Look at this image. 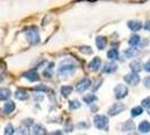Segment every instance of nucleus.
Instances as JSON below:
<instances>
[{"label": "nucleus", "instance_id": "f257e3e1", "mask_svg": "<svg viewBox=\"0 0 150 135\" xmlns=\"http://www.w3.org/2000/svg\"><path fill=\"white\" fill-rule=\"evenodd\" d=\"M76 70H77V65H76L71 60L67 59V60L61 61L58 72H59V75H60L64 77V78H67V77H70V75H74V73L76 72Z\"/></svg>", "mask_w": 150, "mask_h": 135}, {"label": "nucleus", "instance_id": "dca6fc26", "mask_svg": "<svg viewBox=\"0 0 150 135\" xmlns=\"http://www.w3.org/2000/svg\"><path fill=\"white\" fill-rule=\"evenodd\" d=\"M32 133L36 135L46 134V131H45V128L42 125H33L32 126Z\"/></svg>", "mask_w": 150, "mask_h": 135}, {"label": "nucleus", "instance_id": "f3484780", "mask_svg": "<svg viewBox=\"0 0 150 135\" xmlns=\"http://www.w3.org/2000/svg\"><path fill=\"white\" fill-rule=\"evenodd\" d=\"M139 131L141 133H149L150 132V123L147 120H143L139 125Z\"/></svg>", "mask_w": 150, "mask_h": 135}, {"label": "nucleus", "instance_id": "aec40b11", "mask_svg": "<svg viewBox=\"0 0 150 135\" xmlns=\"http://www.w3.org/2000/svg\"><path fill=\"white\" fill-rule=\"evenodd\" d=\"M107 58L110 60H117L119 59V51L116 49H112L107 53Z\"/></svg>", "mask_w": 150, "mask_h": 135}, {"label": "nucleus", "instance_id": "0eeeda50", "mask_svg": "<svg viewBox=\"0 0 150 135\" xmlns=\"http://www.w3.org/2000/svg\"><path fill=\"white\" fill-rule=\"evenodd\" d=\"M90 86H91V81H90L89 78H83L81 81L78 82L77 87H76V90L78 92H83V91H86L88 89Z\"/></svg>", "mask_w": 150, "mask_h": 135}, {"label": "nucleus", "instance_id": "6e6552de", "mask_svg": "<svg viewBox=\"0 0 150 135\" xmlns=\"http://www.w3.org/2000/svg\"><path fill=\"white\" fill-rule=\"evenodd\" d=\"M24 77H25L28 81H32V82H35V81H38V80H40V75H38V73L35 70H30L28 72H26V73L24 75Z\"/></svg>", "mask_w": 150, "mask_h": 135}, {"label": "nucleus", "instance_id": "39448f33", "mask_svg": "<svg viewBox=\"0 0 150 135\" xmlns=\"http://www.w3.org/2000/svg\"><path fill=\"white\" fill-rule=\"evenodd\" d=\"M124 80L130 86H137L138 83L140 82V77H139V75L137 72H131V73L125 75Z\"/></svg>", "mask_w": 150, "mask_h": 135}, {"label": "nucleus", "instance_id": "c9c22d12", "mask_svg": "<svg viewBox=\"0 0 150 135\" xmlns=\"http://www.w3.org/2000/svg\"><path fill=\"white\" fill-rule=\"evenodd\" d=\"M25 124H27V125H32V124H33V120H25Z\"/></svg>", "mask_w": 150, "mask_h": 135}, {"label": "nucleus", "instance_id": "1a4fd4ad", "mask_svg": "<svg viewBox=\"0 0 150 135\" xmlns=\"http://www.w3.org/2000/svg\"><path fill=\"white\" fill-rule=\"evenodd\" d=\"M100 64H102V61H100V59H99V58H95V59H93V60H91V62H90L89 65H88V68H89L91 71L96 72V71H98V70H99Z\"/></svg>", "mask_w": 150, "mask_h": 135}, {"label": "nucleus", "instance_id": "393cba45", "mask_svg": "<svg viewBox=\"0 0 150 135\" xmlns=\"http://www.w3.org/2000/svg\"><path fill=\"white\" fill-rule=\"evenodd\" d=\"M140 39H141V38L139 37L138 35H133L132 37L130 38V41H129V44H130V45H132V46H135V45H138V44H139V42H140Z\"/></svg>", "mask_w": 150, "mask_h": 135}, {"label": "nucleus", "instance_id": "b1692460", "mask_svg": "<svg viewBox=\"0 0 150 135\" xmlns=\"http://www.w3.org/2000/svg\"><path fill=\"white\" fill-rule=\"evenodd\" d=\"M96 99H97V98H96L95 95L89 94V95H87V96H85V97H83V101H85V103H87L88 105H90V104H91V103H94Z\"/></svg>", "mask_w": 150, "mask_h": 135}, {"label": "nucleus", "instance_id": "5701e85b", "mask_svg": "<svg viewBox=\"0 0 150 135\" xmlns=\"http://www.w3.org/2000/svg\"><path fill=\"white\" fill-rule=\"evenodd\" d=\"M142 112H143V108L142 107H140V106H138V107H134V108H132V109H131V116L137 117V116L141 115Z\"/></svg>", "mask_w": 150, "mask_h": 135}, {"label": "nucleus", "instance_id": "2f4dec72", "mask_svg": "<svg viewBox=\"0 0 150 135\" xmlns=\"http://www.w3.org/2000/svg\"><path fill=\"white\" fill-rule=\"evenodd\" d=\"M143 83H144V86H146L147 88H150V77H147V78L144 79Z\"/></svg>", "mask_w": 150, "mask_h": 135}, {"label": "nucleus", "instance_id": "473e14b6", "mask_svg": "<svg viewBox=\"0 0 150 135\" xmlns=\"http://www.w3.org/2000/svg\"><path fill=\"white\" fill-rule=\"evenodd\" d=\"M18 133H19V134H27V132H26V128L23 127V126H21V127L18 128Z\"/></svg>", "mask_w": 150, "mask_h": 135}, {"label": "nucleus", "instance_id": "bb28decb", "mask_svg": "<svg viewBox=\"0 0 150 135\" xmlns=\"http://www.w3.org/2000/svg\"><path fill=\"white\" fill-rule=\"evenodd\" d=\"M80 107V103L78 101V100H71V101H69V108L70 109H78Z\"/></svg>", "mask_w": 150, "mask_h": 135}, {"label": "nucleus", "instance_id": "7c9ffc66", "mask_svg": "<svg viewBox=\"0 0 150 135\" xmlns=\"http://www.w3.org/2000/svg\"><path fill=\"white\" fill-rule=\"evenodd\" d=\"M34 90H35V91H46L47 88L45 87L44 84H40V86H38V87H35Z\"/></svg>", "mask_w": 150, "mask_h": 135}, {"label": "nucleus", "instance_id": "6ab92c4d", "mask_svg": "<svg viewBox=\"0 0 150 135\" xmlns=\"http://www.w3.org/2000/svg\"><path fill=\"white\" fill-rule=\"evenodd\" d=\"M134 128H135L134 124L132 122H125L123 124V126H122V131L123 132H127V133H131V132L134 131Z\"/></svg>", "mask_w": 150, "mask_h": 135}, {"label": "nucleus", "instance_id": "ddd939ff", "mask_svg": "<svg viewBox=\"0 0 150 135\" xmlns=\"http://www.w3.org/2000/svg\"><path fill=\"white\" fill-rule=\"evenodd\" d=\"M15 97L18 100H27L28 99V94H27V91H25L24 89H18L16 90Z\"/></svg>", "mask_w": 150, "mask_h": 135}, {"label": "nucleus", "instance_id": "423d86ee", "mask_svg": "<svg viewBox=\"0 0 150 135\" xmlns=\"http://www.w3.org/2000/svg\"><path fill=\"white\" fill-rule=\"evenodd\" d=\"M125 109V106L123 105L122 103H115L114 105H112V107L108 109V115L110 116H116L120 112H122Z\"/></svg>", "mask_w": 150, "mask_h": 135}, {"label": "nucleus", "instance_id": "20e7f679", "mask_svg": "<svg viewBox=\"0 0 150 135\" xmlns=\"http://www.w3.org/2000/svg\"><path fill=\"white\" fill-rule=\"evenodd\" d=\"M128 95V88L123 84H117L114 89V96L116 99H122Z\"/></svg>", "mask_w": 150, "mask_h": 135}, {"label": "nucleus", "instance_id": "f03ea898", "mask_svg": "<svg viewBox=\"0 0 150 135\" xmlns=\"http://www.w3.org/2000/svg\"><path fill=\"white\" fill-rule=\"evenodd\" d=\"M26 35V39L27 42L32 45H36L40 43V34H38V30L36 27H30L26 30L25 33Z\"/></svg>", "mask_w": 150, "mask_h": 135}, {"label": "nucleus", "instance_id": "cd10ccee", "mask_svg": "<svg viewBox=\"0 0 150 135\" xmlns=\"http://www.w3.org/2000/svg\"><path fill=\"white\" fill-rule=\"evenodd\" d=\"M15 133V128H14V126L13 125H7L6 126V128H5V134L6 135H11Z\"/></svg>", "mask_w": 150, "mask_h": 135}, {"label": "nucleus", "instance_id": "9d476101", "mask_svg": "<svg viewBox=\"0 0 150 135\" xmlns=\"http://www.w3.org/2000/svg\"><path fill=\"white\" fill-rule=\"evenodd\" d=\"M128 27L132 32H138L142 28V22H138V20H130L128 22Z\"/></svg>", "mask_w": 150, "mask_h": 135}, {"label": "nucleus", "instance_id": "4be33fe9", "mask_svg": "<svg viewBox=\"0 0 150 135\" xmlns=\"http://www.w3.org/2000/svg\"><path fill=\"white\" fill-rule=\"evenodd\" d=\"M61 94L64 96V97H68L71 92H72V87H70V86H62L61 87Z\"/></svg>", "mask_w": 150, "mask_h": 135}, {"label": "nucleus", "instance_id": "f704fd0d", "mask_svg": "<svg viewBox=\"0 0 150 135\" xmlns=\"http://www.w3.org/2000/svg\"><path fill=\"white\" fill-rule=\"evenodd\" d=\"M144 28H146L147 30H150V22H146V25H144Z\"/></svg>", "mask_w": 150, "mask_h": 135}, {"label": "nucleus", "instance_id": "a211bd4d", "mask_svg": "<svg viewBox=\"0 0 150 135\" xmlns=\"http://www.w3.org/2000/svg\"><path fill=\"white\" fill-rule=\"evenodd\" d=\"M11 96V91L7 88L0 89V100H7Z\"/></svg>", "mask_w": 150, "mask_h": 135}, {"label": "nucleus", "instance_id": "412c9836", "mask_svg": "<svg viewBox=\"0 0 150 135\" xmlns=\"http://www.w3.org/2000/svg\"><path fill=\"white\" fill-rule=\"evenodd\" d=\"M53 67H54V64L53 63H50L49 64V67L45 69L44 71H43V75H44L45 78H51L52 77V75H53Z\"/></svg>", "mask_w": 150, "mask_h": 135}, {"label": "nucleus", "instance_id": "2eb2a0df", "mask_svg": "<svg viewBox=\"0 0 150 135\" xmlns=\"http://www.w3.org/2000/svg\"><path fill=\"white\" fill-rule=\"evenodd\" d=\"M15 110V103L14 101H7L4 106V112L5 114H11Z\"/></svg>", "mask_w": 150, "mask_h": 135}, {"label": "nucleus", "instance_id": "72a5a7b5", "mask_svg": "<svg viewBox=\"0 0 150 135\" xmlns=\"http://www.w3.org/2000/svg\"><path fill=\"white\" fill-rule=\"evenodd\" d=\"M144 70L148 71V72H150V59L147 61V63L144 64Z\"/></svg>", "mask_w": 150, "mask_h": 135}, {"label": "nucleus", "instance_id": "c756f323", "mask_svg": "<svg viewBox=\"0 0 150 135\" xmlns=\"http://www.w3.org/2000/svg\"><path fill=\"white\" fill-rule=\"evenodd\" d=\"M141 105H142V107H144V108H150V96L147 98H144L142 100V103H141Z\"/></svg>", "mask_w": 150, "mask_h": 135}, {"label": "nucleus", "instance_id": "e433bc0d", "mask_svg": "<svg viewBox=\"0 0 150 135\" xmlns=\"http://www.w3.org/2000/svg\"><path fill=\"white\" fill-rule=\"evenodd\" d=\"M148 112H149V115H150V108H148Z\"/></svg>", "mask_w": 150, "mask_h": 135}, {"label": "nucleus", "instance_id": "c85d7f7f", "mask_svg": "<svg viewBox=\"0 0 150 135\" xmlns=\"http://www.w3.org/2000/svg\"><path fill=\"white\" fill-rule=\"evenodd\" d=\"M79 51L81 53H85V54H91L93 53V50L90 49L89 46H81Z\"/></svg>", "mask_w": 150, "mask_h": 135}, {"label": "nucleus", "instance_id": "a878e982", "mask_svg": "<svg viewBox=\"0 0 150 135\" xmlns=\"http://www.w3.org/2000/svg\"><path fill=\"white\" fill-rule=\"evenodd\" d=\"M137 54H138V52L135 51L134 49H129V50H127V51H125V56H127V58H129V59L134 58Z\"/></svg>", "mask_w": 150, "mask_h": 135}, {"label": "nucleus", "instance_id": "4468645a", "mask_svg": "<svg viewBox=\"0 0 150 135\" xmlns=\"http://www.w3.org/2000/svg\"><path fill=\"white\" fill-rule=\"evenodd\" d=\"M130 68H131V70H132V72H140L141 71V69H142V64H141V62L138 60L135 61H132L131 63H130Z\"/></svg>", "mask_w": 150, "mask_h": 135}, {"label": "nucleus", "instance_id": "9b49d317", "mask_svg": "<svg viewBox=\"0 0 150 135\" xmlns=\"http://www.w3.org/2000/svg\"><path fill=\"white\" fill-rule=\"evenodd\" d=\"M96 46H97L98 50H104L105 49V46L107 45V38L105 36H97L96 37Z\"/></svg>", "mask_w": 150, "mask_h": 135}, {"label": "nucleus", "instance_id": "f8f14e48", "mask_svg": "<svg viewBox=\"0 0 150 135\" xmlns=\"http://www.w3.org/2000/svg\"><path fill=\"white\" fill-rule=\"evenodd\" d=\"M116 69H117V65L115 63H113V62H110V63H106L105 65H104L103 72L104 73H112L114 71H116Z\"/></svg>", "mask_w": 150, "mask_h": 135}, {"label": "nucleus", "instance_id": "7ed1b4c3", "mask_svg": "<svg viewBox=\"0 0 150 135\" xmlns=\"http://www.w3.org/2000/svg\"><path fill=\"white\" fill-rule=\"evenodd\" d=\"M94 124L98 129H107L108 127V118L104 115H96L94 117Z\"/></svg>", "mask_w": 150, "mask_h": 135}, {"label": "nucleus", "instance_id": "4c0bfd02", "mask_svg": "<svg viewBox=\"0 0 150 135\" xmlns=\"http://www.w3.org/2000/svg\"><path fill=\"white\" fill-rule=\"evenodd\" d=\"M0 116H1V110H0Z\"/></svg>", "mask_w": 150, "mask_h": 135}]
</instances>
